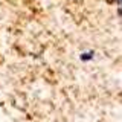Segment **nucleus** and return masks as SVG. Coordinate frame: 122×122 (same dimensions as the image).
<instances>
[{
  "label": "nucleus",
  "mask_w": 122,
  "mask_h": 122,
  "mask_svg": "<svg viewBox=\"0 0 122 122\" xmlns=\"http://www.w3.org/2000/svg\"><path fill=\"white\" fill-rule=\"evenodd\" d=\"M93 56H95V52H93V51L89 52V53H81V60H82V61H90Z\"/></svg>",
  "instance_id": "nucleus-1"
},
{
  "label": "nucleus",
  "mask_w": 122,
  "mask_h": 122,
  "mask_svg": "<svg viewBox=\"0 0 122 122\" xmlns=\"http://www.w3.org/2000/svg\"><path fill=\"white\" fill-rule=\"evenodd\" d=\"M116 2H117V5H121V0H116Z\"/></svg>",
  "instance_id": "nucleus-2"
}]
</instances>
